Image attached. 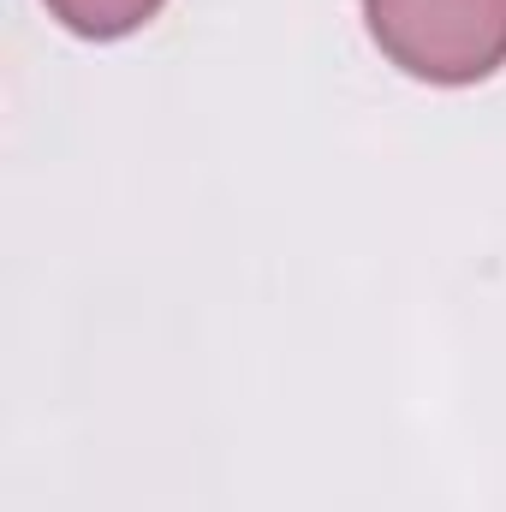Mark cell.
<instances>
[{"instance_id": "2", "label": "cell", "mask_w": 506, "mask_h": 512, "mask_svg": "<svg viewBox=\"0 0 506 512\" xmlns=\"http://www.w3.org/2000/svg\"><path fill=\"white\" fill-rule=\"evenodd\" d=\"M54 24H66L84 42H120L131 30H143L167 0H42Z\"/></svg>"}, {"instance_id": "1", "label": "cell", "mask_w": 506, "mask_h": 512, "mask_svg": "<svg viewBox=\"0 0 506 512\" xmlns=\"http://www.w3.org/2000/svg\"><path fill=\"white\" fill-rule=\"evenodd\" d=\"M381 54L435 90L483 84L506 66V0H364Z\"/></svg>"}]
</instances>
